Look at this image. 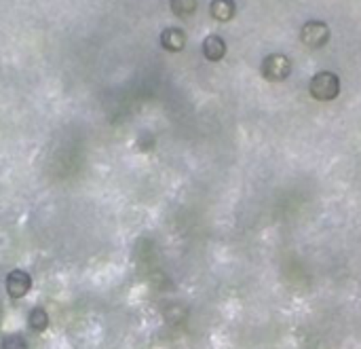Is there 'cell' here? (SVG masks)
<instances>
[{
    "label": "cell",
    "mask_w": 361,
    "mask_h": 349,
    "mask_svg": "<svg viewBox=\"0 0 361 349\" xmlns=\"http://www.w3.org/2000/svg\"><path fill=\"white\" fill-rule=\"evenodd\" d=\"M211 15L220 22H228L234 15V0H214L211 3Z\"/></svg>",
    "instance_id": "cell-5"
},
{
    "label": "cell",
    "mask_w": 361,
    "mask_h": 349,
    "mask_svg": "<svg viewBox=\"0 0 361 349\" xmlns=\"http://www.w3.org/2000/svg\"><path fill=\"white\" fill-rule=\"evenodd\" d=\"M203 53H205L207 60H211V62L222 60L224 53H226V45H224V40H222L220 36H216V34H214V36H207L205 42H203Z\"/></svg>",
    "instance_id": "cell-4"
},
{
    "label": "cell",
    "mask_w": 361,
    "mask_h": 349,
    "mask_svg": "<svg viewBox=\"0 0 361 349\" xmlns=\"http://www.w3.org/2000/svg\"><path fill=\"white\" fill-rule=\"evenodd\" d=\"M309 91H311V95H313L315 100L328 102V100L338 98V93H340V81H338V77H336L334 72L323 70V72H317V75L311 79Z\"/></svg>",
    "instance_id": "cell-1"
},
{
    "label": "cell",
    "mask_w": 361,
    "mask_h": 349,
    "mask_svg": "<svg viewBox=\"0 0 361 349\" xmlns=\"http://www.w3.org/2000/svg\"><path fill=\"white\" fill-rule=\"evenodd\" d=\"M177 15H191L197 9V0H171Z\"/></svg>",
    "instance_id": "cell-7"
},
{
    "label": "cell",
    "mask_w": 361,
    "mask_h": 349,
    "mask_svg": "<svg viewBox=\"0 0 361 349\" xmlns=\"http://www.w3.org/2000/svg\"><path fill=\"white\" fill-rule=\"evenodd\" d=\"M0 313H3V307H0Z\"/></svg>",
    "instance_id": "cell-9"
},
{
    "label": "cell",
    "mask_w": 361,
    "mask_h": 349,
    "mask_svg": "<svg viewBox=\"0 0 361 349\" xmlns=\"http://www.w3.org/2000/svg\"><path fill=\"white\" fill-rule=\"evenodd\" d=\"M163 40L167 42V45H165L167 49H182V45H184V34L177 32V30H169V32H165Z\"/></svg>",
    "instance_id": "cell-6"
},
{
    "label": "cell",
    "mask_w": 361,
    "mask_h": 349,
    "mask_svg": "<svg viewBox=\"0 0 361 349\" xmlns=\"http://www.w3.org/2000/svg\"><path fill=\"white\" fill-rule=\"evenodd\" d=\"M300 40H303L307 47L319 49L330 40V26L326 22H319V20L307 22L303 28H300Z\"/></svg>",
    "instance_id": "cell-3"
},
{
    "label": "cell",
    "mask_w": 361,
    "mask_h": 349,
    "mask_svg": "<svg viewBox=\"0 0 361 349\" xmlns=\"http://www.w3.org/2000/svg\"><path fill=\"white\" fill-rule=\"evenodd\" d=\"M291 72V62L289 57L283 53H271L262 60V75L268 81H285Z\"/></svg>",
    "instance_id": "cell-2"
},
{
    "label": "cell",
    "mask_w": 361,
    "mask_h": 349,
    "mask_svg": "<svg viewBox=\"0 0 361 349\" xmlns=\"http://www.w3.org/2000/svg\"><path fill=\"white\" fill-rule=\"evenodd\" d=\"M3 349H28V345H26V341H24L22 336L13 334V336H7V339H5Z\"/></svg>",
    "instance_id": "cell-8"
}]
</instances>
